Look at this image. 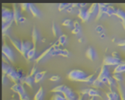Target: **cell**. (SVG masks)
I'll use <instances>...</instances> for the list:
<instances>
[{"instance_id": "obj_53", "label": "cell", "mask_w": 125, "mask_h": 100, "mask_svg": "<svg viewBox=\"0 0 125 100\" xmlns=\"http://www.w3.org/2000/svg\"><path fill=\"white\" fill-rule=\"evenodd\" d=\"M122 26H123V27H124V29H125V21H122Z\"/></svg>"}, {"instance_id": "obj_1", "label": "cell", "mask_w": 125, "mask_h": 100, "mask_svg": "<svg viewBox=\"0 0 125 100\" xmlns=\"http://www.w3.org/2000/svg\"><path fill=\"white\" fill-rule=\"evenodd\" d=\"M88 75L80 70H73L68 73V78L72 81L83 82Z\"/></svg>"}, {"instance_id": "obj_29", "label": "cell", "mask_w": 125, "mask_h": 100, "mask_svg": "<svg viewBox=\"0 0 125 100\" xmlns=\"http://www.w3.org/2000/svg\"><path fill=\"white\" fill-rule=\"evenodd\" d=\"M114 15L117 16L122 21H125V12L123 10H122V9H116V11Z\"/></svg>"}, {"instance_id": "obj_19", "label": "cell", "mask_w": 125, "mask_h": 100, "mask_svg": "<svg viewBox=\"0 0 125 100\" xmlns=\"http://www.w3.org/2000/svg\"><path fill=\"white\" fill-rule=\"evenodd\" d=\"M53 47H52V46H51L50 48H47V49H46V50H45V51H44V52L40 55V56H38V58H37V59H35V61L37 63V62H39V61H40L42 59H43L47 56V55H48V54L50 55V53L52 51V50H53Z\"/></svg>"}, {"instance_id": "obj_9", "label": "cell", "mask_w": 125, "mask_h": 100, "mask_svg": "<svg viewBox=\"0 0 125 100\" xmlns=\"http://www.w3.org/2000/svg\"><path fill=\"white\" fill-rule=\"evenodd\" d=\"M91 14L89 12V10H86L84 8H81L78 10V16L79 17V18H81L82 20V21L83 22H86L90 19L91 17Z\"/></svg>"}, {"instance_id": "obj_43", "label": "cell", "mask_w": 125, "mask_h": 100, "mask_svg": "<svg viewBox=\"0 0 125 100\" xmlns=\"http://www.w3.org/2000/svg\"><path fill=\"white\" fill-rule=\"evenodd\" d=\"M9 80L10 79L8 78V77L6 75H2V83H3V85H7Z\"/></svg>"}, {"instance_id": "obj_5", "label": "cell", "mask_w": 125, "mask_h": 100, "mask_svg": "<svg viewBox=\"0 0 125 100\" xmlns=\"http://www.w3.org/2000/svg\"><path fill=\"white\" fill-rule=\"evenodd\" d=\"M7 76L8 77V78L12 81L14 83H18L21 81V78L23 77L22 75V73H21V71H19V70H12L11 72H10Z\"/></svg>"}, {"instance_id": "obj_51", "label": "cell", "mask_w": 125, "mask_h": 100, "mask_svg": "<svg viewBox=\"0 0 125 100\" xmlns=\"http://www.w3.org/2000/svg\"><path fill=\"white\" fill-rule=\"evenodd\" d=\"M78 100H84L83 96H80V97H78Z\"/></svg>"}, {"instance_id": "obj_37", "label": "cell", "mask_w": 125, "mask_h": 100, "mask_svg": "<svg viewBox=\"0 0 125 100\" xmlns=\"http://www.w3.org/2000/svg\"><path fill=\"white\" fill-rule=\"evenodd\" d=\"M62 49L60 48H56V49H53L52 51L50 53V56H60L61 54Z\"/></svg>"}, {"instance_id": "obj_3", "label": "cell", "mask_w": 125, "mask_h": 100, "mask_svg": "<svg viewBox=\"0 0 125 100\" xmlns=\"http://www.w3.org/2000/svg\"><path fill=\"white\" fill-rule=\"evenodd\" d=\"M12 21H14L13 20V11L2 7V23H8Z\"/></svg>"}, {"instance_id": "obj_28", "label": "cell", "mask_w": 125, "mask_h": 100, "mask_svg": "<svg viewBox=\"0 0 125 100\" xmlns=\"http://www.w3.org/2000/svg\"><path fill=\"white\" fill-rule=\"evenodd\" d=\"M35 55H36V47H34L30 50H29V52L26 54V58L28 60H31L35 57Z\"/></svg>"}, {"instance_id": "obj_7", "label": "cell", "mask_w": 125, "mask_h": 100, "mask_svg": "<svg viewBox=\"0 0 125 100\" xmlns=\"http://www.w3.org/2000/svg\"><path fill=\"white\" fill-rule=\"evenodd\" d=\"M34 48L33 42L31 41H21V53L24 57L26 56L27 53L31 48Z\"/></svg>"}, {"instance_id": "obj_49", "label": "cell", "mask_w": 125, "mask_h": 100, "mask_svg": "<svg viewBox=\"0 0 125 100\" xmlns=\"http://www.w3.org/2000/svg\"><path fill=\"white\" fill-rule=\"evenodd\" d=\"M112 56H114V57H115V58H119V59H120L119 54L117 52H114V53H112Z\"/></svg>"}, {"instance_id": "obj_13", "label": "cell", "mask_w": 125, "mask_h": 100, "mask_svg": "<svg viewBox=\"0 0 125 100\" xmlns=\"http://www.w3.org/2000/svg\"><path fill=\"white\" fill-rule=\"evenodd\" d=\"M98 4H99V10H98V13L97 15V20H99L100 18H101L102 16L106 13L108 6L105 3H99Z\"/></svg>"}, {"instance_id": "obj_54", "label": "cell", "mask_w": 125, "mask_h": 100, "mask_svg": "<svg viewBox=\"0 0 125 100\" xmlns=\"http://www.w3.org/2000/svg\"><path fill=\"white\" fill-rule=\"evenodd\" d=\"M89 100H95V97H92V98H91Z\"/></svg>"}, {"instance_id": "obj_8", "label": "cell", "mask_w": 125, "mask_h": 100, "mask_svg": "<svg viewBox=\"0 0 125 100\" xmlns=\"http://www.w3.org/2000/svg\"><path fill=\"white\" fill-rule=\"evenodd\" d=\"M62 95L66 99V100H78V98L77 97V94L69 87H66L64 91L62 93Z\"/></svg>"}, {"instance_id": "obj_48", "label": "cell", "mask_w": 125, "mask_h": 100, "mask_svg": "<svg viewBox=\"0 0 125 100\" xmlns=\"http://www.w3.org/2000/svg\"><path fill=\"white\" fill-rule=\"evenodd\" d=\"M73 27L74 28H81V25L78 21H74L73 22Z\"/></svg>"}, {"instance_id": "obj_26", "label": "cell", "mask_w": 125, "mask_h": 100, "mask_svg": "<svg viewBox=\"0 0 125 100\" xmlns=\"http://www.w3.org/2000/svg\"><path fill=\"white\" fill-rule=\"evenodd\" d=\"M44 96V90L42 87H40L34 97V100H42Z\"/></svg>"}, {"instance_id": "obj_45", "label": "cell", "mask_w": 125, "mask_h": 100, "mask_svg": "<svg viewBox=\"0 0 125 100\" xmlns=\"http://www.w3.org/2000/svg\"><path fill=\"white\" fill-rule=\"evenodd\" d=\"M103 30H104V28H103V26H101V25H98V26L96 27V31H97V33H101L102 31H103Z\"/></svg>"}, {"instance_id": "obj_30", "label": "cell", "mask_w": 125, "mask_h": 100, "mask_svg": "<svg viewBox=\"0 0 125 100\" xmlns=\"http://www.w3.org/2000/svg\"><path fill=\"white\" fill-rule=\"evenodd\" d=\"M108 84L109 85L110 87L114 88V89H117V87H118V83L115 80V79L112 76H110L108 78Z\"/></svg>"}, {"instance_id": "obj_18", "label": "cell", "mask_w": 125, "mask_h": 100, "mask_svg": "<svg viewBox=\"0 0 125 100\" xmlns=\"http://www.w3.org/2000/svg\"><path fill=\"white\" fill-rule=\"evenodd\" d=\"M118 92L120 95L121 100H125V86L122 83H118Z\"/></svg>"}, {"instance_id": "obj_56", "label": "cell", "mask_w": 125, "mask_h": 100, "mask_svg": "<svg viewBox=\"0 0 125 100\" xmlns=\"http://www.w3.org/2000/svg\"></svg>"}, {"instance_id": "obj_10", "label": "cell", "mask_w": 125, "mask_h": 100, "mask_svg": "<svg viewBox=\"0 0 125 100\" xmlns=\"http://www.w3.org/2000/svg\"><path fill=\"white\" fill-rule=\"evenodd\" d=\"M12 11H13V20L14 22L16 23L17 24L19 23L20 19L23 17L19 11V9L18 7V5L16 4H12Z\"/></svg>"}, {"instance_id": "obj_23", "label": "cell", "mask_w": 125, "mask_h": 100, "mask_svg": "<svg viewBox=\"0 0 125 100\" xmlns=\"http://www.w3.org/2000/svg\"><path fill=\"white\" fill-rule=\"evenodd\" d=\"M98 10H99V4L97 3H93L89 9V12L91 15H95V14L97 15Z\"/></svg>"}, {"instance_id": "obj_42", "label": "cell", "mask_w": 125, "mask_h": 100, "mask_svg": "<svg viewBox=\"0 0 125 100\" xmlns=\"http://www.w3.org/2000/svg\"><path fill=\"white\" fill-rule=\"evenodd\" d=\"M49 80H50L51 81L56 82V81H58V80H60V77H59V75H53V76H51V77L49 78Z\"/></svg>"}, {"instance_id": "obj_20", "label": "cell", "mask_w": 125, "mask_h": 100, "mask_svg": "<svg viewBox=\"0 0 125 100\" xmlns=\"http://www.w3.org/2000/svg\"><path fill=\"white\" fill-rule=\"evenodd\" d=\"M46 71H42V72H38L36 75H35V76L34 77V83H38L40 81H41L42 79H43V78H44V76L45 75V74H46Z\"/></svg>"}, {"instance_id": "obj_35", "label": "cell", "mask_w": 125, "mask_h": 100, "mask_svg": "<svg viewBox=\"0 0 125 100\" xmlns=\"http://www.w3.org/2000/svg\"><path fill=\"white\" fill-rule=\"evenodd\" d=\"M112 77L117 83H122V81L123 80V76L121 73H114Z\"/></svg>"}, {"instance_id": "obj_40", "label": "cell", "mask_w": 125, "mask_h": 100, "mask_svg": "<svg viewBox=\"0 0 125 100\" xmlns=\"http://www.w3.org/2000/svg\"><path fill=\"white\" fill-rule=\"evenodd\" d=\"M20 5H21V8L22 10H23V11L29 10L30 3H21V4H20Z\"/></svg>"}, {"instance_id": "obj_6", "label": "cell", "mask_w": 125, "mask_h": 100, "mask_svg": "<svg viewBox=\"0 0 125 100\" xmlns=\"http://www.w3.org/2000/svg\"><path fill=\"white\" fill-rule=\"evenodd\" d=\"M122 62L121 58H115L112 56H105L103 59V65L105 66H117Z\"/></svg>"}, {"instance_id": "obj_17", "label": "cell", "mask_w": 125, "mask_h": 100, "mask_svg": "<svg viewBox=\"0 0 125 100\" xmlns=\"http://www.w3.org/2000/svg\"><path fill=\"white\" fill-rule=\"evenodd\" d=\"M10 38V40L11 42V43L12 44V45L15 48V49L17 50H18L19 52H21V41H20L18 39H15V38H13L11 36L9 37Z\"/></svg>"}, {"instance_id": "obj_22", "label": "cell", "mask_w": 125, "mask_h": 100, "mask_svg": "<svg viewBox=\"0 0 125 100\" xmlns=\"http://www.w3.org/2000/svg\"><path fill=\"white\" fill-rule=\"evenodd\" d=\"M125 72V62H122L119 65L116 66L114 70V73H123Z\"/></svg>"}, {"instance_id": "obj_44", "label": "cell", "mask_w": 125, "mask_h": 100, "mask_svg": "<svg viewBox=\"0 0 125 100\" xmlns=\"http://www.w3.org/2000/svg\"><path fill=\"white\" fill-rule=\"evenodd\" d=\"M37 72H37V68L34 66V67H33V68H32L31 71L30 75H31V76H32V77H34V76H35V75H36Z\"/></svg>"}, {"instance_id": "obj_46", "label": "cell", "mask_w": 125, "mask_h": 100, "mask_svg": "<svg viewBox=\"0 0 125 100\" xmlns=\"http://www.w3.org/2000/svg\"><path fill=\"white\" fill-rule=\"evenodd\" d=\"M81 32V28H74L72 30V33L74 34H78Z\"/></svg>"}, {"instance_id": "obj_47", "label": "cell", "mask_w": 125, "mask_h": 100, "mask_svg": "<svg viewBox=\"0 0 125 100\" xmlns=\"http://www.w3.org/2000/svg\"><path fill=\"white\" fill-rule=\"evenodd\" d=\"M2 62H4L5 64H10V61L8 60V59L4 54H2Z\"/></svg>"}, {"instance_id": "obj_21", "label": "cell", "mask_w": 125, "mask_h": 100, "mask_svg": "<svg viewBox=\"0 0 125 100\" xmlns=\"http://www.w3.org/2000/svg\"><path fill=\"white\" fill-rule=\"evenodd\" d=\"M67 86L65 85H59V86H56V87H54L53 89H52L51 90V92L55 93V94H60V93H63L66 89Z\"/></svg>"}, {"instance_id": "obj_15", "label": "cell", "mask_w": 125, "mask_h": 100, "mask_svg": "<svg viewBox=\"0 0 125 100\" xmlns=\"http://www.w3.org/2000/svg\"><path fill=\"white\" fill-rule=\"evenodd\" d=\"M29 11L31 12V13L32 14L33 16L37 17V18H40L41 16V12L40 11V10L32 3H30L29 5Z\"/></svg>"}, {"instance_id": "obj_33", "label": "cell", "mask_w": 125, "mask_h": 100, "mask_svg": "<svg viewBox=\"0 0 125 100\" xmlns=\"http://www.w3.org/2000/svg\"><path fill=\"white\" fill-rule=\"evenodd\" d=\"M95 78V75L94 74H92V75H88L85 79H84V80L83 81V82H84V83H92L94 81V80L96 79Z\"/></svg>"}, {"instance_id": "obj_11", "label": "cell", "mask_w": 125, "mask_h": 100, "mask_svg": "<svg viewBox=\"0 0 125 100\" xmlns=\"http://www.w3.org/2000/svg\"><path fill=\"white\" fill-rule=\"evenodd\" d=\"M20 83L23 85V84H26L29 87H30L31 89L33 88V85L34 83V77L31 76L30 75H27V76H24L21 78Z\"/></svg>"}, {"instance_id": "obj_32", "label": "cell", "mask_w": 125, "mask_h": 100, "mask_svg": "<svg viewBox=\"0 0 125 100\" xmlns=\"http://www.w3.org/2000/svg\"><path fill=\"white\" fill-rule=\"evenodd\" d=\"M116 11V9L115 7H114L113 6H110L108 5V9H107V11H106V15H108V16H111V15H115V12Z\"/></svg>"}, {"instance_id": "obj_34", "label": "cell", "mask_w": 125, "mask_h": 100, "mask_svg": "<svg viewBox=\"0 0 125 100\" xmlns=\"http://www.w3.org/2000/svg\"><path fill=\"white\" fill-rule=\"evenodd\" d=\"M103 83H101L99 80H97V78L94 80V81L92 83V86L94 87V88H95V89H102L103 87Z\"/></svg>"}, {"instance_id": "obj_4", "label": "cell", "mask_w": 125, "mask_h": 100, "mask_svg": "<svg viewBox=\"0 0 125 100\" xmlns=\"http://www.w3.org/2000/svg\"><path fill=\"white\" fill-rule=\"evenodd\" d=\"M1 51H2V54H4L8 59L10 63L15 62V54L13 53L12 49L9 45H7V44H4L2 45Z\"/></svg>"}, {"instance_id": "obj_38", "label": "cell", "mask_w": 125, "mask_h": 100, "mask_svg": "<svg viewBox=\"0 0 125 100\" xmlns=\"http://www.w3.org/2000/svg\"><path fill=\"white\" fill-rule=\"evenodd\" d=\"M62 25L67 27H72L73 26V23L70 19H65L63 22H62Z\"/></svg>"}, {"instance_id": "obj_24", "label": "cell", "mask_w": 125, "mask_h": 100, "mask_svg": "<svg viewBox=\"0 0 125 100\" xmlns=\"http://www.w3.org/2000/svg\"><path fill=\"white\" fill-rule=\"evenodd\" d=\"M88 95L91 97H102L100 91L94 89H89Z\"/></svg>"}, {"instance_id": "obj_36", "label": "cell", "mask_w": 125, "mask_h": 100, "mask_svg": "<svg viewBox=\"0 0 125 100\" xmlns=\"http://www.w3.org/2000/svg\"><path fill=\"white\" fill-rule=\"evenodd\" d=\"M70 4H67V3H60V4H59V7H58L59 10L63 11L64 10H67V7L70 6Z\"/></svg>"}, {"instance_id": "obj_52", "label": "cell", "mask_w": 125, "mask_h": 100, "mask_svg": "<svg viewBox=\"0 0 125 100\" xmlns=\"http://www.w3.org/2000/svg\"><path fill=\"white\" fill-rule=\"evenodd\" d=\"M105 37V34H100V37L101 38H104Z\"/></svg>"}, {"instance_id": "obj_50", "label": "cell", "mask_w": 125, "mask_h": 100, "mask_svg": "<svg viewBox=\"0 0 125 100\" xmlns=\"http://www.w3.org/2000/svg\"><path fill=\"white\" fill-rule=\"evenodd\" d=\"M25 20H26V18H25V17H22V18L20 19V20H19V23H24V22H25Z\"/></svg>"}, {"instance_id": "obj_12", "label": "cell", "mask_w": 125, "mask_h": 100, "mask_svg": "<svg viewBox=\"0 0 125 100\" xmlns=\"http://www.w3.org/2000/svg\"><path fill=\"white\" fill-rule=\"evenodd\" d=\"M31 38H32V42L34 45V47H36L37 44L40 42V34L39 31L37 30V29L34 26L33 29H32V32H31Z\"/></svg>"}, {"instance_id": "obj_39", "label": "cell", "mask_w": 125, "mask_h": 100, "mask_svg": "<svg viewBox=\"0 0 125 100\" xmlns=\"http://www.w3.org/2000/svg\"><path fill=\"white\" fill-rule=\"evenodd\" d=\"M53 100H66V99L64 97L63 95H61L60 94H54L53 96L52 97Z\"/></svg>"}, {"instance_id": "obj_25", "label": "cell", "mask_w": 125, "mask_h": 100, "mask_svg": "<svg viewBox=\"0 0 125 100\" xmlns=\"http://www.w3.org/2000/svg\"><path fill=\"white\" fill-rule=\"evenodd\" d=\"M12 70H13V68L12 67V66L10 64H5V63L2 62V72H3V75H7Z\"/></svg>"}, {"instance_id": "obj_16", "label": "cell", "mask_w": 125, "mask_h": 100, "mask_svg": "<svg viewBox=\"0 0 125 100\" xmlns=\"http://www.w3.org/2000/svg\"><path fill=\"white\" fill-rule=\"evenodd\" d=\"M86 57L91 60V61H94L96 59V52L94 50V49L92 47H89L86 52Z\"/></svg>"}, {"instance_id": "obj_31", "label": "cell", "mask_w": 125, "mask_h": 100, "mask_svg": "<svg viewBox=\"0 0 125 100\" xmlns=\"http://www.w3.org/2000/svg\"><path fill=\"white\" fill-rule=\"evenodd\" d=\"M67 40V36L66 34H61V36L59 37L58 42L60 45L63 46L66 44Z\"/></svg>"}, {"instance_id": "obj_14", "label": "cell", "mask_w": 125, "mask_h": 100, "mask_svg": "<svg viewBox=\"0 0 125 100\" xmlns=\"http://www.w3.org/2000/svg\"><path fill=\"white\" fill-rule=\"evenodd\" d=\"M110 72H109V70L107 66H105V65H103L102 67H101V70H100V72L99 74V75L97 76V79H100L102 78H104V77H110Z\"/></svg>"}, {"instance_id": "obj_27", "label": "cell", "mask_w": 125, "mask_h": 100, "mask_svg": "<svg viewBox=\"0 0 125 100\" xmlns=\"http://www.w3.org/2000/svg\"><path fill=\"white\" fill-rule=\"evenodd\" d=\"M52 32H53L54 37L61 36V34H60V29H59V26L56 25V23L55 22H53V23H52Z\"/></svg>"}, {"instance_id": "obj_2", "label": "cell", "mask_w": 125, "mask_h": 100, "mask_svg": "<svg viewBox=\"0 0 125 100\" xmlns=\"http://www.w3.org/2000/svg\"><path fill=\"white\" fill-rule=\"evenodd\" d=\"M11 90L18 94L20 100H30V98L26 94L23 86L21 83H14L11 87Z\"/></svg>"}, {"instance_id": "obj_41", "label": "cell", "mask_w": 125, "mask_h": 100, "mask_svg": "<svg viewBox=\"0 0 125 100\" xmlns=\"http://www.w3.org/2000/svg\"><path fill=\"white\" fill-rule=\"evenodd\" d=\"M60 56H62L63 57H68L70 56V53L67 49H62Z\"/></svg>"}, {"instance_id": "obj_55", "label": "cell", "mask_w": 125, "mask_h": 100, "mask_svg": "<svg viewBox=\"0 0 125 100\" xmlns=\"http://www.w3.org/2000/svg\"></svg>"}]
</instances>
